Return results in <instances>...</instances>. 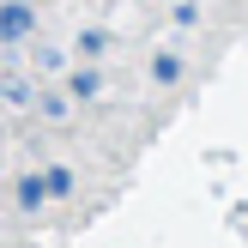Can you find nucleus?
<instances>
[{"instance_id":"obj_5","label":"nucleus","mask_w":248,"mask_h":248,"mask_svg":"<svg viewBox=\"0 0 248 248\" xmlns=\"http://www.w3.org/2000/svg\"><path fill=\"white\" fill-rule=\"evenodd\" d=\"M67 85H73V91H79V97H97V85H103V79H97V73H73Z\"/></svg>"},{"instance_id":"obj_3","label":"nucleus","mask_w":248,"mask_h":248,"mask_svg":"<svg viewBox=\"0 0 248 248\" xmlns=\"http://www.w3.org/2000/svg\"><path fill=\"white\" fill-rule=\"evenodd\" d=\"M0 97H6V103H36V91H31L24 79H6V85H0Z\"/></svg>"},{"instance_id":"obj_2","label":"nucleus","mask_w":248,"mask_h":248,"mask_svg":"<svg viewBox=\"0 0 248 248\" xmlns=\"http://www.w3.org/2000/svg\"><path fill=\"white\" fill-rule=\"evenodd\" d=\"M152 79H157V85H176V79H182V61H176V55H157V61H152Z\"/></svg>"},{"instance_id":"obj_6","label":"nucleus","mask_w":248,"mask_h":248,"mask_svg":"<svg viewBox=\"0 0 248 248\" xmlns=\"http://www.w3.org/2000/svg\"><path fill=\"white\" fill-rule=\"evenodd\" d=\"M43 194H48L43 182H18V206H36V200H43Z\"/></svg>"},{"instance_id":"obj_4","label":"nucleus","mask_w":248,"mask_h":248,"mask_svg":"<svg viewBox=\"0 0 248 248\" xmlns=\"http://www.w3.org/2000/svg\"><path fill=\"white\" fill-rule=\"evenodd\" d=\"M43 188H48V194H67V188H73V170H48Z\"/></svg>"},{"instance_id":"obj_1","label":"nucleus","mask_w":248,"mask_h":248,"mask_svg":"<svg viewBox=\"0 0 248 248\" xmlns=\"http://www.w3.org/2000/svg\"><path fill=\"white\" fill-rule=\"evenodd\" d=\"M31 0H6L0 6V43H18V36H31Z\"/></svg>"}]
</instances>
